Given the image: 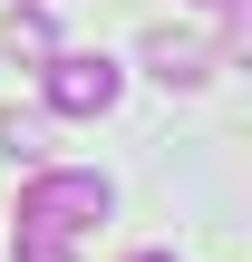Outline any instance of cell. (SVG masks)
Wrapping results in <instances>:
<instances>
[{
  "instance_id": "cell-4",
  "label": "cell",
  "mask_w": 252,
  "mask_h": 262,
  "mask_svg": "<svg viewBox=\"0 0 252 262\" xmlns=\"http://www.w3.org/2000/svg\"><path fill=\"white\" fill-rule=\"evenodd\" d=\"M146 68H155L165 88H204V78H214V49H204V39H175V29H155V39H146Z\"/></svg>"
},
{
  "instance_id": "cell-1",
  "label": "cell",
  "mask_w": 252,
  "mask_h": 262,
  "mask_svg": "<svg viewBox=\"0 0 252 262\" xmlns=\"http://www.w3.org/2000/svg\"><path fill=\"white\" fill-rule=\"evenodd\" d=\"M107 204H117L107 175H87V165H29V185H19V233H58V243H78V233L107 224Z\"/></svg>"
},
{
  "instance_id": "cell-2",
  "label": "cell",
  "mask_w": 252,
  "mask_h": 262,
  "mask_svg": "<svg viewBox=\"0 0 252 262\" xmlns=\"http://www.w3.org/2000/svg\"><path fill=\"white\" fill-rule=\"evenodd\" d=\"M117 88H126V78H117L107 58H68V49L39 58V97H49V117H107Z\"/></svg>"
},
{
  "instance_id": "cell-5",
  "label": "cell",
  "mask_w": 252,
  "mask_h": 262,
  "mask_svg": "<svg viewBox=\"0 0 252 262\" xmlns=\"http://www.w3.org/2000/svg\"><path fill=\"white\" fill-rule=\"evenodd\" d=\"M0 156L10 165H49V107H0Z\"/></svg>"
},
{
  "instance_id": "cell-7",
  "label": "cell",
  "mask_w": 252,
  "mask_h": 262,
  "mask_svg": "<svg viewBox=\"0 0 252 262\" xmlns=\"http://www.w3.org/2000/svg\"><path fill=\"white\" fill-rule=\"evenodd\" d=\"M126 262H175V253H126Z\"/></svg>"
},
{
  "instance_id": "cell-3",
  "label": "cell",
  "mask_w": 252,
  "mask_h": 262,
  "mask_svg": "<svg viewBox=\"0 0 252 262\" xmlns=\"http://www.w3.org/2000/svg\"><path fill=\"white\" fill-rule=\"evenodd\" d=\"M49 49H58V19L29 10V0H10V19H0V58H10V68H39Z\"/></svg>"
},
{
  "instance_id": "cell-8",
  "label": "cell",
  "mask_w": 252,
  "mask_h": 262,
  "mask_svg": "<svg viewBox=\"0 0 252 262\" xmlns=\"http://www.w3.org/2000/svg\"><path fill=\"white\" fill-rule=\"evenodd\" d=\"M194 10H223V0H194Z\"/></svg>"
},
{
  "instance_id": "cell-6",
  "label": "cell",
  "mask_w": 252,
  "mask_h": 262,
  "mask_svg": "<svg viewBox=\"0 0 252 262\" xmlns=\"http://www.w3.org/2000/svg\"><path fill=\"white\" fill-rule=\"evenodd\" d=\"M19 262H78V253H68L58 233H19Z\"/></svg>"
}]
</instances>
